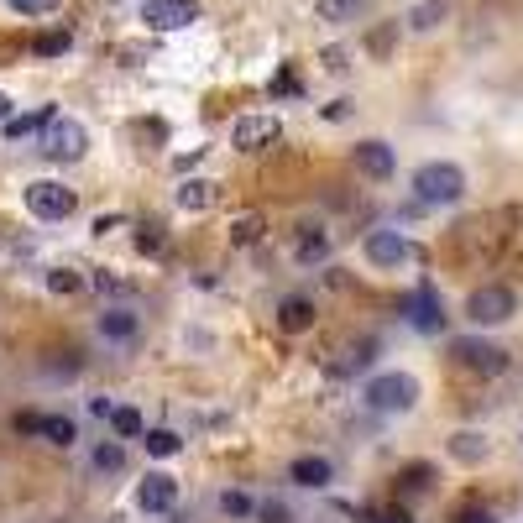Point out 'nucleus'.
Listing matches in <instances>:
<instances>
[{
	"mask_svg": "<svg viewBox=\"0 0 523 523\" xmlns=\"http://www.w3.org/2000/svg\"><path fill=\"white\" fill-rule=\"evenodd\" d=\"M110 424H116V435H126V440H136V435H147L142 429V414H136L131 403H121V408H110Z\"/></svg>",
	"mask_w": 523,
	"mask_h": 523,
	"instance_id": "25",
	"label": "nucleus"
},
{
	"mask_svg": "<svg viewBox=\"0 0 523 523\" xmlns=\"http://www.w3.org/2000/svg\"><path fill=\"white\" fill-rule=\"evenodd\" d=\"M278 121L272 116H241L236 121V131H231V142H236V152H262V147H272L278 142Z\"/></svg>",
	"mask_w": 523,
	"mask_h": 523,
	"instance_id": "10",
	"label": "nucleus"
},
{
	"mask_svg": "<svg viewBox=\"0 0 523 523\" xmlns=\"http://www.w3.org/2000/svg\"><path fill=\"white\" fill-rule=\"evenodd\" d=\"M299 89H304V84H299V74H293V68H283V74L272 79V95H299Z\"/></svg>",
	"mask_w": 523,
	"mask_h": 523,
	"instance_id": "34",
	"label": "nucleus"
},
{
	"mask_svg": "<svg viewBox=\"0 0 523 523\" xmlns=\"http://www.w3.org/2000/svg\"><path fill=\"white\" fill-rule=\"evenodd\" d=\"M288 476H293V482H299V487L320 492V487H330V482H335V466H330L325 456H299V461L288 466Z\"/></svg>",
	"mask_w": 523,
	"mask_h": 523,
	"instance_id": "14",
	"label": "nucleus"
},
{
	"mask_svg": "<svg viewBox=\"0 0 523 523\" xmlns=\"http://www.w3.org/2000/svg\"><path fill=\"white\" fill-rule=\"evenodd\" d=\"M450 456H456L461 466H482V461H487V440L471 435V429H461V435L450 440Z\"/></svg>",
	"mask_w": 523,
	"mask_h": 523,
	"instance_id": "21",
	"label": "nucleus"
},
{
	"mask_svg": "<svg viewBox=\"0 0 523 523\" xmlns=\"http://www.w3.org/2000/svg\"><path fill=\"white\" fill-rule=\"evenodd\" d=\"M42 283H48L53 293H79L84 288V278H79V272H68V267H48V272H42Z\"/></svg>",
	"mask_w": 523,
	"mask_h": 523,
	"instance_id": "28",
	"label": "nucleus"
},
{
	"mask_svg": "<svg viewBox=\"0 0 523 523\" xmlns=\"http://www.w3.org/2000/svg\"><path fill=\"white\" fill-rule=\"evenodd\" d=\"M53 121H58V110H53V105H42V110H32V116H11V121H6V136H11V142H27V136L48 131Z\"/></svg>",
	"mask_w": 523,
	"mask_h": 523,
	"instance_id": "17",
	"label": "nucleus"
},
{
	"mask_svg": "<svg viewBox=\"0 0 523 523\" xmlns=\"http://www.w3.org/2000/svg\"><path fill=\"white\" fill-rule=\"evenodd\" d=\"M429 487H435V466L414 461V466L398 471V492H403V497H419V492H429Z\"/></svg>",
	"mask_w": 523,
	"mask_h": 523,
	"instance_id": "22",
	"label": "nucleus"
},
{
	"mask_svg": "<svg viewBox=\"0 0 523 523\" xmlns=\"http://www.w3.org/2000/svg\"><path fill=\"white\" fill-rule=\"evenodd\" d=\"M48 445H58V450H68L79 440V429H74V419H63V414H42V429H37Z\"/></svg>",
	"mask_w": 523,
	"mask_h": 523,
	"instance_id": "20",
	"label": "nucleus"
},
{
	"mask_svg": "<svg viewBox=\"0 0 523 523\" xmlns=\"http://www.w3.org/2000/svg\"><path fill=\"white\" fill-rule=\"evenodd\" d=\"M408 257H414V246H408L398 231H372L367 236V262L372 267H403Z\"/></svg>",
	"mask_w": 523,
	"mask_h": 523,
	"instance_id": "11",
	"label": "nucleus"
},
{
	"mask_svg": "<svg viewBox=\"0 0 523 523\" xmlns=\"http://www.w3.org/2000/svg\"><path fill=\"white\" fill-rule=\"evenodd\" d=\"M173 503H178V482L168 471H152V476L136 482V508H142V513H168Z\"/></svg>",
	"mask_w": 523,
	"mask_h": 523,
	"instance_id": "9",
	"label": "nucleus"
},
{
	"mask_svg": "<svg viewBox=\"0 0 523 523\" xmlns=\"http://www.w3.org/2000/svg\"><path fill=\"white\" fill-rule=\"evenodd\" d=\"M11 11H21V16H48V11H58L63 0H6Z\"/></svg>",
	"mask_w": 523,
	"mask_h": 523,
	"instance_id": "32",
	"label": "nucleus"
},
{
	"mask_svg": "<svg viewBox=\"0 0 523 523\" xmlns=\"http://www.w3.org/2000/svg\"><path fill=\"white\" fill-rule=\"evenodd\" d=\"M27 210L37 220H68L79 210V199L68 184H53V178H37V184H27Z\"/></svg>",
	"mask_w": 523,
	"mask_h": 523,
	"instance_id": "4",
	"label": "nucleus"
},
{
	"mask_svg": "<svg viewBox=\"0 0 523 523\" xmlns=\"http://www.w3.org/2000/svg\"><path fill=\"white\" fill-rule=\"evenodd\" d=\"M456 523H492V513H487V508H461Z\"/></svg>",
	"mask_w": 523,
	"mask_h": 523,
	"instance_id": "40",
	"label": "nucleus"
},
{
	"mask_svg": "<svg viewBox=\"0 0 523 523\" xmlns=\"http://www.w3.org/2000/svg\"><path fill=\"white\" fill-rule=\"evenodd\" d=\"M293 257L299 262H325L330 257V236L320 231V225H304V236L293 241Z\"/></svg>",
	"mask_w": 523,
	"mask_h": 523,
	"instance_id": "19",
	"label": "nucleus"
},
{
	"mask_svg": "<svg viewBox=\"0 0 523 523\" xmlns=\"http://www.w3.org/2000/svg\"><path fill=\"white\" fill-rule=\"evenodd\" d=\"M445 0H419V6L414 11H408V27H414V32H429V27H440V21H445Z\"/></svg>",
	"mask_w": 523,
	"mask_h": 523,
	"instance_id": "23",
	"label": "nucleus"
},
{
	"mask_svg": "<svg viewBox=\"0 0 523 523\" xmlns=\"http://www.w3.org/2000/svg\"><path fill=\"white\" fill-rule=\"evenodd\" d=\"M142 21L152 32H184V27L199 21V0H147Z\"/></svg>",
	"mask_w": 523,
	"mask_h": 523,
	"instance_id": "6",
	"label": "nucleus"
},
{
	"mask_svg": "<svg viewBox=\"0 0 523 523\" xmlns=\"http://www.w3.org/2000/svg\"><path fill=\"white\" fill-rule=\"evenodd\" d=\"M110 408H116L110 398H89V414H95V419H110Z\"/></svg>",
	"mask_w": 523,
	"mask_h": 523,
	"instance_id": "42",
	"label": "nucleus"
},
{
	"mask_svg": "<svg viewBox=\"0 0 523 523\" xmlns=\"http://www.w3.org/2000/svg\"><path fill=\"white\" fill-rule=\"evenodd\" d=\"M367 523H414V518H408V508H388V513H377Z\"/></svg>",
	"mask_w": 523,
	"mask_h": 523,
	"instance_id": "41",
	"label": "nucleus"
},
{
	"mask_svg": "<svg viewBox=\"0 0 523 523\" xmlns=\"http://www.w3.org/2000/svg\"><path fill=\"white\" fill-rule=\"evenodd\" d=\"M142 440H147V456H157V461H163V456H178V445H184L173 429H147Z\"/></svg>",
	"mask_w": 523,
	"mask_h": 523,
	"instance_id": "26",
	"label": "nucleus"
},
{
	"mask_svg": "<svg viewBox=\"0 0 523 523\" xmlns=\"http://www.w3.org/2000/svg\"><path fill=\"white\" fill-rule=\"evenodd\" d=\"M84 283H89V288H100V293H126V283L116 278V272H105V267H100V272H89Z\"/></svg>",
	"mask_w": 523,
	"mask_h": 523,
	"instance_id": "33",
	"label": "nucleus"
},
{
	"mask_svg": "<svg viewBox=\"0 0 523 523\" xmlns=\"http://www.w3.org/2000/svg\"><path fill=\"white\" fill-rule=\"evenodd\" d=\"M257 523H293V513H288V503H278V497H267V503H257V513H252Z\"/></svg>",
	"mask_w": 523,
	"mask_h": 523,
	"instance_id": "31",
	"label": "nucleus"
},
{
	"mask_svg": "<svg viewBox=\"0 0 523 523\" xmlns=\"http://www.w3.org/2000/svg\"><path fill=\"white\" fill-rule=\"evenodd\" d=\"M136 330H142V325H136V314H131V309H105V314H100V335H105V340H116V346H131Z\"/></svg>",
	"mask_w": 523,
	"mask_h": 523,
	"instance_id": "16",
	"label": "nucleus"
},
{
	"mask_svg": "<svg viewBox=\"0 0 523 523\" xmlns=\"http://www.w3.org/2000/svg\"><path fill=\"white\" fill-rule=\"evenodd\" d=\"M278 325H283L288 335L314 330V299H304V293H288V299L278 304Z\"/></svg>",
	"mask_w": 523,
	"mask_h": 523,
	"instance_id": "15",
	"label": "nucleus"
},
{
	"mask_svg": "<svg viewBox=\"0 0 523 523\" xmlns=\"http://www.w3.org/2000/svg\"><path fill=\"white\" fill-rule=\"evenodd\" d=\"M513 314H518V293L503 288V283H482V288L466 299V320L482 325V330H487V325H508Z\"/></svg>",
	"mask_w": 523,
	"mask_h": 523,
	"instance_id": "3",
	"label": "nucleus"
},
{
	"mask_svg": "<svg viewBox=\"0 0 523 523\" xmlns=\"http://www.w3.org/2000/svg\"><path fill=\"white\" fill-rule=\"evenodd\" d=\"M314 11H320V21H356L367 0H314Z\"/></svg>",
	"mask_w": 523,
	"mask_h": 523,
	"instance_id": "24",
	"label": "nucleus"
},
{
	"mask_svg": "<svg viewBox=\"0 0 523 523\" xmlns=\"http://www.w3.org/2000/svg\"><path fill=\"white\" fill-rule=\"evenodd\" d=\"M220 513H231V518H252L257 503H252L246 492H225V497H220Z\"/></svg>",
	"mask_w": 523,
	"mask_h": 523,
	"instance_id": "30",
	"label": "nucleus"
},
{
	"mask_svg": "<svg viewBox=\"0 0 523 523\" xmlns=\"http://www.w3.org/2000/svg\"><path fill=\"white\" fill-rule=\"evenodd\" d=\"M215 199H220V189H215V184H204V178H189V184L178 189V204H184L189 215H199V210H215Z\"/></svg>",
	"mask_w": 523,
	"mask_h": 523,
	"instance_id": "18",
	"label": "nucleus"
},
{
	"mask_svg": "<svg viewBox=\"0 0 523 523\" xmlns=\"http://www.w3.org/2000/svg\"><path fill=\"white\" fill-rule=\"evenodd\" d=\"M11 424H16V435H37V429H42V414H16Z\"/></svg>",
	"mask_w": 523,
	"mask_h": 523,
	"instance_id": "36",
	"label": "nucleus"
},
{
	"mask_svg": "<svg viewBox=\"0 0 523 523\" xmlns=\"http://www.w3.org/2000/svg\"><path fill=\"white\" fill-rule=\"evenodd\" d=\"M89 461H95V471H121L126 466V450L116 440H105V445H95V456H89Z\"/></svg>",
	"mask_w": 523,
	"mask_h": 523,
	"instance_id": "29",
	"label": "nucleus"
},
{
	"mask_svg": "<svg viewBox=\"0 0 523 523\" xmlns=\"http://www.w3.org/2000/svg\"><path fill=\"white\" fill-rule=\"evenodd\" d=\"M372 356H377V340H372V335H356V340H346V346L330 356V372H335V377L367 372V367H372Z\"/></svg>",
	"mask_w": 523,
	"mask_h": 523,
	"instance_id": "12",
	"label": "nucleus"
},
{
	"mask_svg": "<svg viewBox=\"0 0 523 523\" xmlns=\"http://www.w3.org/2000/svg\"><path fill=\"white\" fill-rule=\"evenodd\" d=\"M367 408H377V414H408V408L419 403V382L408 377V372H382L367 382Z\"/></svg>",
	"mask_w": 523,
	"mask_h": 523,
	"instance_id": "1",
	"label": "nucleus"
},
{
	"mask_svg": "<svg viewBox=\"0 0 523 523\" xmlns=\"http://www.w3.org/2000/svg\"><path fill=\"white\" fill-rule=\"evenodd\" d=\"M414 194L419 204H456L466 194V173L456 163H424L414 173Z\"/></svg>",
	"mask_w": 523,
	"mask_h": 523,
	"instance_id": "2",
	"label": "nucleus"
},
{
	"mask_svg": "<svg viewBox=\"0 0 523 523\" xmlns=\"http://www.w3.org/2000/svg\"><path fill=\"white\" fill-rule=\"evenodd\" d=\"M372 53H393V27H382V32H372Z\"/></svg>",
	"mask_w": 523,
	"mask_h": 523,
	"instance_id": "38",
	"label": "nucleus"
},
{
	"mask_svg": "<svg viewBox=\"0 0 523 523\" xmlns=\"http://www.w3.org/2000/svg\"><path fill=\"white\" fill-rule=\"evenodd\" d=\"M6 121H11V100H6V95H0V126H6Z\"/></svg>",
	"mask_w": 523,
	"mask_h": 523,
	"instance_id": "43",
	"label": "nucleus"
},
{
	"mask_svg": "<svg viewBox=\"0 0 523 523\" xmlns=\"http://www.w3.org/2000/svg\"><path fill=\"white\" fill-rule=\"evenodd\" d=\"M356 168L367 173V178H377V184H388L393 178V168H398V157H393V147L388 142H356Z\"/></svg>",
	"mask_w": 523,
	"mask_h": 523,
	"instance_id": "13",
	"label": "nucleus"
},
{
	"mask_svg": "<svg viewBox=\"0 0 523 523\" xmlns=\"http://www.w3.org/2000/svg\"><path fill=\"white\" fill-rule=\"evenodd\" d=\"M262 231H267L262 215H241V220L231 225V241H236V246H252V241H262Z\"/></svg>",
	"mask_w": 523,
	"mask_h": 523,
	"instance_id": "27",
	"label": "nucleus"
},
{
	"mask_svg": "<svg viewBox=\"0 0 523 523\" xmlns=\"http://www.w3.org/2000/svg\"><path fill=\"white\" fill-rule=\"evenodd\" d=\"M63 48H68V32H53V37H42V42H37V53H42V58H48V53H63Z\"/></svg>",
	"mask_w": 523,
	"mask_h": 523,
	"instance_id": "35",
	"label": "nucleus"
},
{
	"mask_svg": "<svg viewBox=\"0 0 523 523\" xmlns=\"http://www.w3.org/2000/svg\"><path fill=\"white\" fill-rule=\"evenodd\" d=\"M351 116V100H330L325 105V121H346Z\"/></svg>",
	"mask_w": 523,
	"mask_h": 523,
	"instance_id": "39",
	"label": "nucleus"
},
{
	"mask_svg": "<svg viewBox=\"0 0 523 523\" xmlns=\"http://www.w3.org/2000/svg\"><path fill=\"white\" fill-rule=\"evenodd\" d=\"M450 356H456L466 372H482V377H503V372H508V351L492 346V340H471V335H461L456 346H450Z\"/></svg>",
	"mask_w": 523,
	"mask_h": 523,
	"instance_id": "5",
	"label": "nucleus"
},
{
	"mask_svg": "<svg viewBox=\"0 0 523 523\" xmlns=\"http://www.w3.org/2000/svg\"><path fill=\"white\" fill-rule=\"evenodd\" d=\"M136 241H142V252H163V236H157V225H142V236H136Z\"/></svg>",
	"mask_w": 523,
	"mask_h": 523,
	"instance_id": "37",
	"label": "nucleus"
},
{
	"mask_svg": "<svg viewBox=\"0 0 523 523\" xmlns=\"http://www.w3.org/2000/svg\"><path fill=\"white\" fill-rule=\"evenodd\" d=\"M89 147V131L79 121H53L48 131H42V152L53 157V163H79Z\"/></svg>",
	"mask_w": 523,
	"mask_h": 523,
	"instance_id": "7",
	"label": "nucleus"
},
{
	"mask_svg": "<svg viewBox=\"0 0 523 523\" xmlns=\"http://www.w3.org/2000/svg\"><path fill=\"white\" fill-rule=\"evenodd\" d=\"M403 314H408V325H414L419 335H440L445 330V309H440V293L435 288H419V293H408L403 299Z\"/></svg>",
	"mask_w": 523,
	"mask_h": 523,
	"instance_id": "8",
	"label": "nucleus"
}]
</instances>
